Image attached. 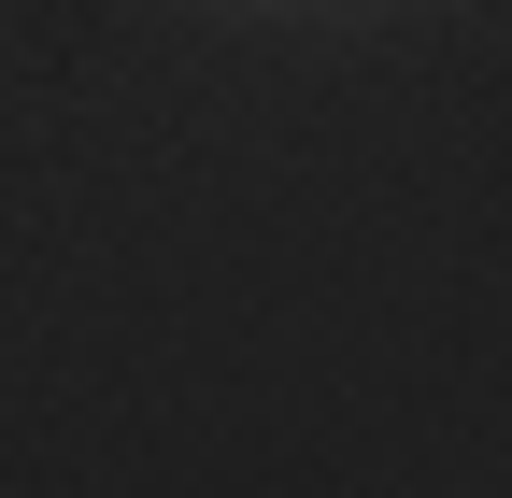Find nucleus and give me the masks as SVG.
Returning <instances> with one entry per match:
<instances>
[]
</instances>
